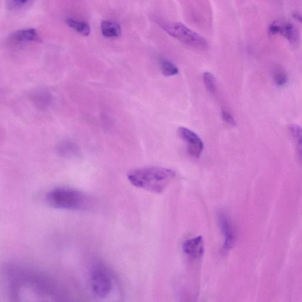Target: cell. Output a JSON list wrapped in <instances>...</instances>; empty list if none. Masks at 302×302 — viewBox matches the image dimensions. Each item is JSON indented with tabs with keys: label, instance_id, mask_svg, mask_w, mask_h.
Masks as SVG:
<instances>
[{
	"label": "cell",
	"instance_id": "d6986e66",
	"mask_svg": "<svg viewBox=\"0 0 302 302\" xmlns=\"http://www.w3.org/2000/svg\"><path fill=\"white\" fill-rule=\"evenodd\" d=\"M221 117L222 120L225 122H226L228 125L231 126H235L236 125V122L235 121L234 117L232 116L230 113H228L227 111L222 110L221 112Z\"/></svg>",
	"mask_w": 302,
	"mask_h": 302
},
{
	"label": "cell",
	"instance_id": "52a82bcc",
	"mask_svg": "<svg viewBox=\"0 0 302 302\" xmlns=\"http://www.w3.org/2000/svg\"><path fill=\"white\" fill-rule=\"evenodd\" d=\"M179 135L187 145V151L191 157L199 158L204 150V143L201 138L195 132L186 127H180Z\"/></svg>",
	"mask_w": 302,
	"mask_h": 302
},
{
	"label": "cell",
	"instance_id": "4fadbf2b",
	"mask_svg": "<svg viewBox=\"0 0 302 302\" xmlns=\"http://www.w3.org/2000/svg\"><path fill=\"white\" fill-rule=\"evenodd\" d=\"M290 131L297 145L299 155L302 163V128L297 125H292Z\"/></svg>",
	"mask_w": 302,
	"mask_h": 302
},
{
	"label": "cell",
	"instance_id": "6da1fadb",
	"mask_svg": "<svg viewBox=\"0 0 302 302\" xmlns=\"http://www.w3.org/2000/svg\"><path fill=\"white\" fill-rule=\"evenodd\" d=\"M5 272L9 302H75L53 280L31 267L11 264Z\"/></svg>",
	"mask_w": 302,
	"mask_h": 302
},
{
	"label": "cell",
	"instance_id": "ffe728a7",
	"mask_svg": "<svg viewBox=\"0 0 302 302\" xmlns=\"http://www.w3.org/2000/svg\"><path fill=\"white\" fill-rule=\"evenodd\" d=\"M294 17L295 19H297V20L301 22V23H302V13H299V12H297V13H295V14H294Z\"/></svg>",
	"mask_w": 302,
	"mask_h": 302
},
{
	"label": "cell",
	"instance_id": "ba28073f",
	"mask_svg": "<svg viewBox=\"0 0 302 302\" xmlns=\"http://www.w3.org/2000/svg\"><path fill=\"white\" fill-rule=\"evenodd\" d=\"M183 250L190 260L197 261L201 259L205 252L204 239L199 236L186 240L183 244Z\"/></svg>",
	"mask_w": 302,
	"mask_h": 302
},
{
	"label": "cell",
	"instance_id": "277c9868",
	"mask_svg": "<svg viewBox=\"0 0 302 302\" xmlns=\"http://www.w3.org/2000/svg\"><path fill=\"white\" fill-rule=\"evenodd\" d=\"M46 201L53 208L66 210H81L88 206L87 196L70 187H58L50 190L46 196Z\"/></svg>",
	"mask_w": 302,
	"mask_h": 302
},
{
	"label": "cell",
	"instance_id": "9a60e30c",
	"mask_svg": "<svg viewBox=\"0 0 302 302\" xmlns=\"http://www.w3.org/2000/svg\"><path fill=\"white\" fill-rule=\"evenodd\" d=\"M203 80L207 90L214 93L216 90V82L214 76L211 73L206 72L203 75Z\"/></svg>",
	"mask_w": 302,
	"mask_h": 302
},
{
	"label": "cell",
	"instance_id": "7c38bea8",
	"mask_svg": "<svg viewBox=\"0 0 302 302\" xmlns=\"http://www.w3.org/2000/svg\"><path fill=\"white\" fill-rule=\"evenodd\" d=\"M66 22L69 26L85 36H89L91 33V26L87 22L76 20L73 18H67Z\"/></svg>",
	"mask_w": 302,
	"mask_h": 302
},
{
	"label": "cell",
	"instance_id": "8992f818",
	"mask_svg": "<svg viewBox=\"0 0 302 302\" xmlns=\"http://www.w3.org/2000/svg\"><path fill=\"white\" fill-rule=\"evenodd\" d=\"M218 224L224 237L223 250L228 252L234 246L236 241V231L230 216L225 212L218 214Z\"/></svg>",
	"mask_w": 302,
	"mask_h": 302
},
{
	"label": "cell",
	"instance_id": "8fae6325",
	"mask_svg": "<svg viewBox=\"0 0 302 302\" xmlns=\"http://www.w3.org/2000/svg\"><path fill=\"white\" fill-rule=\"evenodd\" d=\"M101 33L104 37H117L121 35V27L117 22L106 20L101 23Z\"/></svg>",
	"mask_w": 302,
	"mask_h": 302
},
{
	"label": "cell",
	"instance_id": "9c48e42d",
	"mask_svg": "<svg viewBox=\"0 0 302 302\" xmlns=\"http://www.w3.org/2000/svg\"><path fill=\"white\" fill-rule=\"evenodd\" d=\"M269 31L272 34L283 35L289 42L294 44H297L300 40V34L297 28L289 22H284V23L275 22L270 25Z\"/></svg>",
	"mask_w": 302,
	"mask_h": 302
},
{
	"label": "cell",
	"instance_id": "30bf717a",
	"mask_svg": "<svg viewBox=\"0 0 302 302\" xmlns=\"http://www.w3.org/2000/svg\"><path fill=\"white\" fill-rule=\"evenodd\" d=\"M37 34V31L34 28H25L15 31L11 34L9 39L15 43H25L36 40Z\"/></svg>",
	"mask_w": 302,
	"mask_h": 302
},
{
	"label": "cell",
	"instance_id": "2e32d148",
	"mask_svg": "<svg viewBox=\"0 0 302 302\" xmlns=\"http://www.w3.org/2000/svg\"><path fill=\"white\" fill-rule=\"evenodd\" d=\"M33 1H21V0H9L6 1V5L9 9H19L24 8L31 4Z\"/></svg>",
	"mask_w": 302,
	"mask_h": 302
},
{
	"label": "cell",
	"instance_id": "3957f363",
	"mask_svg": "<svg viewBox=\"0 0 302 302\" xmlns=\"http://www.w3.org/2000/svg\"><path fill=\"white\" fill-rule=\"evenodd\" d=\"M176 177V172L170 168L151 167L138 168L130 172L128 179L133 186L160 194Z\"/></svg>",
	"mask_w": 302,
	"mask_h": 302
},
{
	"label": "cell",
	"instance_id": "7a4b0ae2",
	"mask_svg": "<svg viewBox=\"0 0 302 302\" xmlns=\"http://www.w3.org/2000/svg\"><path fill=\"white\" fill-rule=\"evenodd\" d=\"M85 287L94 302H122L123 289L118 276L103 260L93 258L85 269Z\"/></svg>",
	"mask_w": 302,
	"mask_h": 302
},
{
	"label": "cell",
	"instance_id": "e0dca14e",
	"mask_svg": "<svg viewBox=\"0 0 302 302\" xmlns=\"http://www.w3.org/2000/svg\"><path fill=\"white\" fill-rule=\"evenodd\" d=\"M59 149L62 154L65 155L75 154L77 153L78 151L76 146L69 142L63 143L62 145H60Z\"/></svg>",
	"mask_w": 302,
	"mask_h": 302
},
{
	"label": "cell",
	"instance_id": "5b68a950",
	"mask_svg": "<svg viewBox=\"0 0 302 302\" xmlns=\"http://www.w3.org/2000/svg\"><path fill=\"white\" fill-rule=\"evenodd\" d=\"M161 26L171 36L187 45L199 49H205L208 47V42L204 37L182 23L168 22L161 24Z\"/></svg>",
	"mask_w": 302,
	"mask_h": 302
},
{
	"label": "cell",
	"instance_id": "ac0fdd59",
	"mask_svg": "<svg viewBox=\"0 0 302 302\" xmlns=\"http://www.w3.org/2000/svg\"><path fill=\"white\" fill-rule=\"evenodd\" d=\"M274 80L279 87H283L288 82V76L285 72L279 71L275 73Z\"/></svg>",
	"mask_w": 302,
	"mask_h": 302
},
{
	"label": "cell",
	"instance_id": "5bb4252c",
	"mask_svg": "<svg viewBox=\"0 0 302 302\" xmlns=\"http://www.w3.org/2000/svg\"><path fill=\"white\" fill-rule=\"evenodd\" d=\"M161 69L163 74L166 76H172L179 74V69L173 63L167 60H162Z\"/></svg>",
	"mask_w": 302,
	"mask_h": 302
}]
</instances>
